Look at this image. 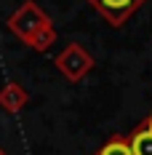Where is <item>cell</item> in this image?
<instances>
[{
	"label": "cell",
	"instance_id": "1",
	"mask_svg": "<svg viewBox=\"0 0 152 155\" xmlns=\"http://www.w3.org/2000/svg\"><path fill=\"white\" fill-rule=\"evenodd\" d=\"M48 24H51L48 14L40 8V5H37V3H35V0L21 3L14 14L5 19V27H8V32H14V38H19L21 43H30L32 38L43 30V27H48Z\"/></svg>",
	"mask_w": 152,
	"mask_h": 155
},
{
	"label": "cell",
	"instance_id": "2",
	"mask_svg": "<svg viewBox=\"0 0 152 155\" xmlns=\"http://www.w3.org/2000/svg\"><path fill=\"white\" fill-rule=\"evenodd\" d=\"M53 64H56V70L64 75V80L80 83V80L93 70V64H96V62H93V56L88 54V48H86V46L70 43V46L61 48V54H56Z\"/></svg>",
	"mask_w": 152,
	"mask_h": 155
},
{
	"label": "cell",
	"instance_id": "3",
	"mask_svg": "<svg viewBox=\"0 0 152 155\" xmlns=\"http://www.w3.org/2000/svg\"><path fill=\"white\" fill-rule=\"evenodd\" d=\"M99 11V16L112 27H123L147 0H86Z\"/></svg>",
	"mask_w": 152,
	"mask_h": 155
},
{
	"label": "cell",
	"instance_id": "4",
	"mask_svg": "<svg viewBox=\"0 0 152 155\" xmlns=\"http://www.w3.org/2000/svg\"><path fill=\"white\" fill-rule=\"evenodd\" d=\"M27 102H30V94L24 91V86L16 83V80L5 83V86L0 88V107L5 110V112H11V115L19 112V110H24Z\"/></svg>",
	"mask_w": 152,
	"mask_h": 155
},
{
	"label": "cell",
	"instance_id": "5",
	"mask_svg": "<svg viewBox=\"0 0 152 155\" xmlns=\"http://www.w3.org/2000/svg\"><path fill=\"white\" fill-rule=\"evenodd\" d=\"M125 139H128V147H131L134 155H152V107H150L147 120L141 126H136Z\"/></svg>",
	"mask_w": 152,
	"mask_h": 155
},
{
	"label": "cell",
	"instance_id": "6",
	"mask_svg": "<svg viewBox=\"0 0 152 155\" xmlns=\"http://www.w3.org/2000/svg\"><path fill=\"white\" fill-rule=\"evenodd\" d=\"M93 155H134V153H131L128 139H125L123 134H112V137H109V139H107Z\"/></svg>",
	"mask_w": 152,
	"mask_h": 155
},
{
	"label": "cell",
	"instance_id": "7",
	"mask_svg": "<svg viewBox=\"0 0 152 155\" xmlns=\"http://www.w3.org/2000/svg\"><path fill=\"white\" fill-rule=\"evenodd\" d=\"M56 38H59V32L53 30V24H48V27H43V30H40L35 38H32L27 46H30L32 51H37V54H46L48 48L56 43Z\"/></svg>",
	"mask_w": 152,
	"mask_h": 155
},
{
	"label": "cell",
	"instance_id": "8",
	"mask_svg": "<svg viewBox=\"0 0 152 155\" xmlns=\"http://www.w3.org/2000/svg\"><path fill=\"white\" fill-rule=\"evenodd\" d=\"M0 155H11V153H5V150H3V147H0Z\"/></svg>",
	"mask_w": 152,
	"mask_h": 155
}]
</instances>
